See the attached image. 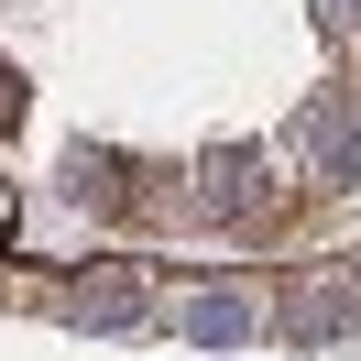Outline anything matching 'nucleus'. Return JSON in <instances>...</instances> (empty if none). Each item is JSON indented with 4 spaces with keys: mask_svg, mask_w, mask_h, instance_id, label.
Listing matches in <instances>:
<instances>
[{
    "mask_svg": "<svg viewBox=\"0 0 361 361\" xmlns=\"http://www.w3.org/2000/svg\"><path fill=\"white\" fill-rule=\"evenodd\" d=\"M285 164H295L307 186H339V176H350V110H339V99H317V110L285 132Z\"/></svg>",
    "mask_w": 361,
    "mask_h": 361,
    "instance_id": "obj_1",
    "label": "nucleus"
},
{
    "mask_svg": "<svg viewBox=\"0 0 361 361\" xmlns=\"http://www.w3.org/2000/svg\"><path fill=\"white\" fill-rule=\"evenodd\" d=\"M285 307H295V339H339V329H361V285H339V274H317V285H295L285 295Z\"/></svg>",
    "mask_w": 361,
    "mask_h": 361,
    "instance_id": "obj_2",
    "label": "nucleus"
},
{
    "mask_svg": "<svg viewBox=\"0 0 361 361\" xmlns=\"http://www.w3.org/2000/svg\"><path fill=\"white\" fill-rule=\"evenodd\" d=\"M176 329H186V339H252V295H241V285H208V295L176 307Z\"/></svg>",
    "mask_w": 361,
    "mask_h": 361,
    "instance_id": "obj_3",
    "label": "nucleus"
},
{
    "mask_svg": "<svg viewBox=\"0 0 361 361\" xmlns=\"http://www.w3.org/2000/svg\"><path fill=\"white\" fill-rule=\"evenodd\" d=\"M197 186H208L219 208H241V197H252V154H241V142H219V154H197Z\"/></svg>",
    "mask_w": 361,
    "mask_h": 361,
    "instance_id": "obj_4",
    "label": "nucleus"
},
{
    "mask_svg": "<svg viewBox=\"0 0 361 361\" xmlns=\"http://www.w3.org/2000/svg\"><path fill=\"white\" fill-rule=\"evenodd\" d=\"M317 11V33H329V44H361V0H307Z\"/></svg>",
    "mask_w": 361,
    "mask_h": 361,
    "instance_id": "obj_5",
    "label": "nucleus"
}]
</instances>
